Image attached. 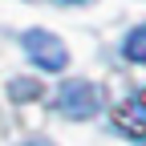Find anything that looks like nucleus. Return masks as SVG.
Instances as JSON below:
<instances>
[{
	"label": "nucleus",
	"instance_id": "nucleus-1",
	"mask_svg": "<svg viewBox=\"0 0 146 146\" xmlns=\"http://www.w3.org/2000/svg\"><path fill=\"white\" fill-rule=\"evenodd\" d=\"M57 114L73 118V122H85V118H94L98 110H102V89L94 81H85V77H73L57 89Z\"/></svg>",
	"mask_w": 146,
	"mask_h": 146
},
{
	"label": "nucleus",
	"instance_id": "nucleus-2",
	"mask_svg": "<svg viewBox=\"0 0 146 146\" xmlns=\"http://www.w3.org/2000/svg\"><path fill=\"white\" fill-rule=\"evenodd\" d=\"M21 45H25V53H29V61H33L36 69H45V73H61V69L69 65L65 41H61L57 33H49V29H29V33L21 36Z\"/></svg>",
	"mask_w": 146,
	"mask_h": 146
},
{
	"label": "nucleus",
	"instance_id": "nucleus-3",
	"mask_svg": "<svg viewBox=\"0 0 146 146\" xmlns=\"http://www.w3.org/2000/svg\"><path fill=\"white\" fill-rule=\"evenodd\" d=\"M114 126H118L126 138L146 142V89H142V94H134L130 102H122V106L114 110Z\"/></svg>",
	"mask_w": 146,
	"mask_h": 146
},
{
	"label": "nucleus",
	"instance_id": "nucleus-4",
	"mask_svg": "<svg viewBox=\"0 0 146 146\" xmlns=\"http://www.w3.org/2000/svg\"><path fill=\"white\" fill-rule=\"evenodd\" d=\"M122 53H126V61H134V65H146V25H138L130 36H126Z\"/></svg>",
	"mask_w": 146,
	"mask_h": 146
},
{
	"label": "nucleus",
	"instance_id": "nucleus-5",
	"mask_svg": "<svg viewBox=\"0 0 146 146\" xmlns=\"http://www.w3.org/2000/svg\"><path fill=\"white\" fill-rule=\"evenodd\" d=\"M65 4H85V0H65Z\"/></svg>",
	"mask_w": 146,
	"mask_h": 146
}]
</instances>
